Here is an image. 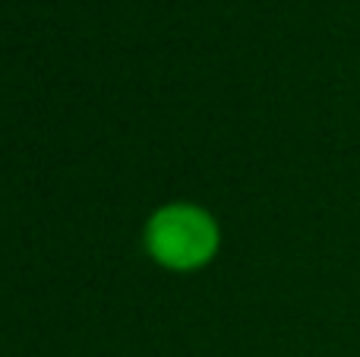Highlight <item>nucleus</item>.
<instances>
[{
    "mask_svg": "<svg viewBox=\"0 0 360 357\" xmlns=\"http://www.w3.org/2000/svg\"><path fill=\"white\" fill-rule=\"evenodd\" d=\"M221 228L196 202H168L146 225V250L171 272L202 269L215 259Z\"/></svg>",
    "mask_w": 360,
    "mask_h": 357,
    "instance_id": "obj_1",
    "label": "nucleus"
}]
</instances>
